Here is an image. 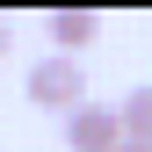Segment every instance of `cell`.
I'll use <instances>...</instances> for the list:
<instances>
[{
    "mask_svg": "<svg viewBox=\"0 0 152 152\" xmlns=\"http://www.w3.org/2000/svg\"><path fill=\"white\" fill-rule=\"evenodd\" d=\"M29 102H36V109H58V116L87 109V72H80V58H65V51L36 58V65H29Z\"/></svg>",
    "mask_w": 152,
    "mask_h": 152,
    "instance_id": "1",
    "label": "cell"
},
{
    "mask_svg": "<svg viewBox=\"0 0 152 152\" xmlns=\"http://www.w3.org/2000/svg\"><path fill=\"white\" fill-rule=\"evenodd\" d=\"M123 138H130V130H123V116L109 102H87V109L65 116V152H116Z\"/></svg>",
    "mask_w": 152,
    "mask_h": 152,
    "instance_id": "2",
    "label": "cell"
},
{
    "mask_svg": "<svg viewBox=\"0 0 152 152\" xmlns=\"http://www.w3.org/2000/svg\"><path fill=\"white\" fill-rule=\"evenodd\" d=\"M94 36H102V15H94V7H51V51L80 58Z\"/></svg>",
    "mask_w": 152,
    "mask_h": 152,
    "instance_id": "3",
    "label": "cell"
},
{
    "mask_svg": "<svg viewBox=\"0 0 152 152\" xmlns=\"http://www.w3.org/2000/svg\"><path fill=\"white\" fill-rule=\"evenodd\" d=\"M116 116H123V130H130L138 145H152V80L123 94V102H116Z\"/></svg>",
    "mask_w": 152,
    "mask_h": 152,
    "instance_id": "4",
    "label": "cell"
},
{
    "mask_svg": "<svg viewBox=\"0 0 152 152\" xmlns=\"http://www.w3.org/2000/svg\"><path fill=\"white\" fill-rule=\"evenodd\" d=\"M116 152H152V145H138V138H123V145H116Z\"/></svg>",
    "mask_w": 152,
    "mask_h": 152,
    "instance_id": "5",
    "label": "cell"
},
{
    "mask_svg": "<svg viewBox=\"0 0 152 152\" xmlns=\"http://www.w3.org/2000/svg\"><path fill=\"white\" fill-rule=\"evenodd\" d=\"M0 58H7V15H0Z\"/></svg>",
    "mask_w": 152,
    "mask_h": 152,
    "instance_id": "6",
    "label": "cell"
}]
</instances>
